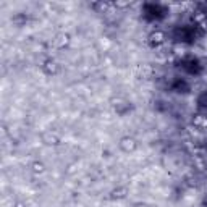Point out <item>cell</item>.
Returning <instances> with one entry per match:
<instances>
[{"label": "cell", "instance_id": "1", "mask_svg": "<svg viewBox=\"0 0 207 207\" xmlns=\"http://www.w3.org/2000/svg\"><path fill=\"white\" fill-rule=\"evenodd\" d=\"M151 39H152V42H155V46H159V44L164 42V36H162V34H152Z\"/></svg>", "mask_w": 207, "mask_h": 207}]
</instances>
